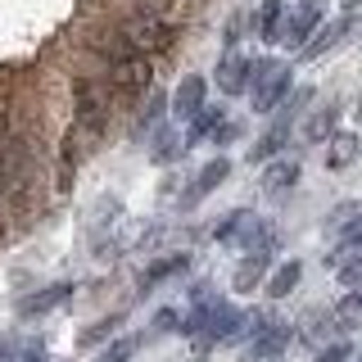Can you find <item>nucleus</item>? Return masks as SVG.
I'll use <instances>...</instances> for the list:
<instances>
[{"label":"nucleus","mask_w":362,"mask_h":362,"mask_svg":"<svg viewBox=\"0 0 362 362\" xmlns=\"http://www.w3.org/2000/svg\"><path fill=\"white\" fill-rule=\"evenodd\" d=\"M281 18H286V5L281 0H263V9H258V37L281 41Z\"/></svg>","instance_id":"nucleus-15"},{"label":"nucleus","mask_w":362,"mask_h":362,"mask_svg":"<svg viewBox=\"0 0 362 362\" xmlns=\"http://www.w3.org/2000/svg\"><path fill=\"white\" fill-rule=\"evenodd\" d=\"M299 276H303V267L294 263V258H290V263H281V267L267 276V294H272V299H286V294L299 286Z\"/></svg>","instance_id":"nucleus-14"},{"label":"nucleus","mask_w":362,"mask_h":362,"mask_svg":"<svg viewBox=\"0 0 362 362\" xmlns=\"http://www.w3.org/2000/svg\"><path fill=\"white\" fill-rule=\"evenodd\" d=\"M263 276H267V249H249V254H245V263L231 272V286L240 290V294H249V290H254Z\"/></svg>","instance_id":"nucleus-10"},{"label":"nucleus","mask_w":362,"mask_h":362,"mask_svg":"<svg viewBox=\"0 0 362 362\" xmlns=\"http://www.w3.org/2000/svg\"><path fill=\"white\" fill-rule=\"evenodd\" d=\"M317 362H349V344H331L317 354Z\"/></svg>","instance_id":"nucleus-27"},{"label":"nucleus","mask_w":362,"mask_h":362,"mask_svg":"<svg viewBox=\"0 0 362 362\" xmlns=\"http://www.w3.org/2000/svg\"><path fill=\"white\" fill-rule=\"evenodd\" d=\"M358 122H362V100H358Z\"/></svg>","instance_id":"nucleus-35"},{"label":"nucleus","mask_w":362,"mask_h":362,"mask_svg":"<svg viewBox=\"0 0 362 362\" xmlns=\"http://www.w3.org/2000/svg\"><path fill=\"white\" fill-rule=\"evenodd\" d=\"M313 100V90L303 86V90H294V100L290 105H281V113H276V122H272V127L258 136V145L254 150H249V158H254V163H263V158H272V154H281V145L290 141V127H294V113H299V105H308Z\"/></svg>","instance_id":"nucleus-3"},{"label":"nucleus","mask_w":362,"mask_h":362,"mask_svg":"<svg viewBox=\"0 0 362 362\" xmlns=\"http://www.w3.org/2000/svg\"><path fill=\"white\" fill-rule=\"evenodd\" d=\"M154 326H158V331H177V313H158Z\"/></svg>","instance_id":"nucleus-30"},{"label":"nucleus","mask_w":362,"mask_h":362,"mask_svg":"<svg viewBox=\"0 0 362 362\" xmlns=\"http://www.w3.org/2000/svg\"><path fill=\"white\" fill-rule=\"evenodd\" d=\"M136 349H141V335H122V339H113V344L100 349V358H95V362H127Z\"/></svg>","instance_id":"nucleus-21"},{"label":"nucleus","mask_w":362,"mask_h":362,"mask_svg":"<svg viewBox=\"0 0 362 362\" xmlns=\"http://www.w3.org/2000/svg\"><path fill=\"white\" fill-rule=\"evenodd\" d=\"M118 322H122V313H113V317H105V322H95V326H90V331H82V349L100 344V339H109L113 331H118Z\"/></svg>","instance_id":"nucleus-22"},{"label":"nucleus","mask_w":362,"mask_h":362,"mask_svg":"<svg viewBox=\"0 0 362 362\" xmlns=\"http://www.w3.org/2000/svg\"><path fill=\"white\" fill-rule=\"evenodd\" d=\"M249 82H254V64L245 54H226L218 64V90L222 95H240V90H249Z\"/></svg>","instance_id":"nucleus-7"},{"label":"nucleus","mask_w":362,"mask_h":362,"mask_svg":"<svg viewBox=\"0 0 362 362\" xmlns=\"http://www.w3.org/2000/svg\"><path fill=\"white\" fill-rule=\"evenodd\" d=\"M294 181H299V158H276V163H267V173H263V190L267 195H286Z\"/></svg>","instance_id":"nucleus-12"},{"label":"nucleus","mask_w":362,"mask_h":362,"mask_svg":"<svg viewBox=\"0 0 362 362\" xmlns=\"http://www.w3.org/2000/svg\"><path fill=\"white\" fill-rule=\"evenodd\" d=\"M235 136H240V127H235V122H222V127L213 132V141H218V145H226V141H235Z\"/></svg>","instance_id":"nucleus-29"},{"label":"nucleus","mask_w":362,"mask_h":362,"mask_svg":"<svg viewBox=\"0 0 362 362\" xmlns=\"http://www.w3.org/2000/svg\"><path fill=\"white\" fill-rule=\"evenodd\" d=\"M14 358V344H0V362H9Z\"/></svg>","instance_id":"nucleus-33"},{"label":"nucleus","mask_w":362,"mask_h":362,"mask_svg":"<svg viewBox=\"0 0 362 362\" xmlns=\"http://www.w3.org/2000/svg\"><path fill=\"white\" fill-rule=\"evenodd\" d=\"M204 109V77H181V86H177V95H173V113L181 122H190L195 118V113Z\"/></svg>","instance_id":"nucleus-8"},{"label":"nucleus","mask_w":362,"mask_h":362,"mask_svg":"<svg viewBox=\"0 0 362 362\" xmlns=\"http://www.w3.org/2000/svg\"><path fill=\"white\" fill-rule=\"evenodd\" d=\"M335 122H339V109H317L308 122H303V136L317 145V141H331L335 136Z\"/></svg>","instance_id":"nucleus-16"},{"label":"nucleus","mask_w":362,"mask_h":362,"mask_svg":"<svg viewBox=\"0 0 362 362\" xmlns=\"http://www.w3.org/2000/svg\"><path fill=\"white\" fill-rule=\"evenodd\" d=\"M358 213H362V204H339V209L331 213V231H339V226H344V222H354Z\"/></svg>","instance_id":"nucleus-25"},{"label":"nucleus","mask_w":362,"mask_h":362,"mask_svg":"<svg viewBox=\"0 0 362 362\" xmlns=\"http://www.w3.org/2000/svg\"><path fill=\"white\" fill-rule=\"evenodd\" d=\"M254 109L258 113H272V109H281V95L290 90V64H281V59H258L254 64Z\"/></svg>","instance_id":"nucleus-2"},{"label":"nucleus","mask_w":362,"mask_h":362,"mask_svg":"<svg viewBox=\"0 0 362 362\" xmlns=\"http://www.w3.org/2000/svg\"><path fill=\"white\" fill-rule=\"evenodd\" d=\"M339 5H344V9H358V5H362V0H339Z\"/></svg>","instance_id":"nucleus-34"},{"label":"nucleus","mask_w":362,"mask_h":362,"mask_svg":"<svg viewBox=\"0 0 362 362\" xmlns=\"http://www.w3.org/2000/svg\"><path fill=\"white\" fill-rule=\"evenodd\" d=\"M218 127H222V109H199L195 118H190V136H186V141L195 145V141H204V136H213Z\"/></svg>","instance_id":"nucleus-19"},{"label":"nucleus","mask_w":362,"mask_h":362,"mask_svg":"<svg viewBox=\"0 0 362 362\" xmlns=\"http://www.w3.org/2000/svg\"><path fill=\"white\" fill-rule=\"evenodd\" d=\"M158 109H163V95H150V109L141 113V127H154V122H158Z\"/></svg>","instance_id":"nucleus-28"},{"label":"nucleus","mask_w":362,"mask_h":362,"mask_svg":"<svg viewBox=\"0 0 362 362\" xmlns=\"http://www.w3.org/2000/svg\"><path fill=\"white\" fill-rule=\"evenodd\" d=\"M136 5H141V9H150V14H158V9H168L173 0H136Z\"/></svg>","instance_id":"nucleus-32"},{"label":"nucleus","mask_w":362,"mask_h":362,"mask_svg":"<svg viewBox=\"0 0 362 362\" xmlns=\"http://www.w3.org/2000/svg\"><path fill=\"white\" fill-rule=\"evenodd\" d=\"M317 28H322V0H303V5L290 14V23L281 28V41H286V45H299V50H303Z\"/></svg>","instance_id":"nucleus-5"},{"label":"nucleus","mask_w":362,"mask_h":362,"mask_svg":"<svg viewBox=\"0 0 362 362\" xmlns=\"http://www.w3.org/2000/svg\"><path fill=\"white\" fill-rule=\"evenodd\" d=\"M118 37H122V45H127V54H145V50H168V45H173V37H177V28L145 9L141 18L122 23Z\"/></svg>","instance_id":"nucleus-1"},{"label":"nucleus","mask_w":362,"mask_h":362,"mask_svg":"<svg viewBox=\"0 0 362 362\" xmlns=\"http://www.w3.org/2000/svg\"><path fill=\"white\" fill-rule=\"evenodd\" d=\"M68 294H73V286H68V281H59V286H45V290H37V294H28V299L18 303V313H23V317H41V313L59 308Z\"/></svg>","instance_id":"nucleus-11"},{"label":"nucleus","mask_w":362,"mask_h":362,"mask_svg":"<svg viewBox=\"0 0 362 362\" xmlns=\"http://www.w3.org/2000/svg\"><path fill=\"white\" fill-rule=\"evenodd\" d=\"M335 235H339V254H349L354 245H362V213H358L354 222H344V226H339Z\"/></svg>","instance_id":"nucleus-24"},{"label":"nucleus","mask_w":362,"mask_h":362,"mask_svg":"<svg viewBox=\"0 0 362 362\" xmlns=\"http://www.w3.org/2000/svg\"><path fill=\"white\" fill-rule=\"evenodd\" d=\"M150 59L145 54H122L118 64L109 68V86L118 90V95H136V90H145L150 86Z\"/></svg>","instance_id":"nucleus-4"},{"label":"nucleus","mask_w":362,"mask_h":362,"mask_svg":"<svg viewBox=\"0 0 362 362\" xmlns=\"http://www.w3.org/2000/svg\"><path fill=\"white\" fill-rule=\"evenodd\" d=\"M177 154H186V141H177L173 132H163V136L154 141V158H158V163H173Z\"/></svg>","instance_id":"nucleus-23"},{"label":"nucleus","mask_w":362,"mask_h":362,"mask_svg":"<svg viewBox=\"0 0 362 362\" xmlns=\"http://www.w3.org/2000/svg\"><path fill=\"white\" fill-rule=\"evenodd\" d=\"M286 344H290V322H272V317H263L258 331H254V339H249V358H254V362L276 358Z\"/></svg>","instance_id":"nucleus-6"},{"label":"nucleus","mask_w":362,"mask_h":362,"mask_svg":"<svg viewBox=\"0 0 362 362\" xmlns=\"http://www.w3.org/2000/svg\"><path fill=\"white\" fill-rule=\"evenodd\" d=\"M331 322H335V326H344V331H349V326H358V322H362V294H344V299L335 303Z\"/></svg>","instance_id":"nucleus-20"},{"label":"nucleus","mask_w":362,"mask_h":362,"mask_svg":"<svg viewBox=\"0 0 362 362\" xmlns=\"http://www.w3.org/2000/svg\"><path fill=\"white\" fill-rule=\"evenodd\" d=\"M226 177H231V158H222V154H218L213 163H204V168H199V177H195V186H190L186 204H199L204 195H209V190H218Z\"/></svg>","instance_id":"nucleus-9"},{"label":"nucleus","mask_w":362,"mask_h":362,"mask_svg":"<svg viewBox=\"0 0 362 362\" xmlns=\"http://www.w3.org/2000/svg\"><path fill=\"white\" fill-rule=\"evenodd\" d=\"M339 281H344V286H358V281H362V254L354 258V263L339 267Z\"/></svg>","instance_id":"nucleus-26"},{"label":"nucleus","mask_w":362,"mask_h":362,"mask_svg":"<svg viewBox=\"0 0 362 362\" xmlns=\"http://www.w3.org/2000/svg\"><path fill=\"white\" fill-rule=\"evenodd\" d=\"M186 263H190L186 254H173V258H158V263H150V267L141 272V286L150 290V286H158V281H163V276H173V272H181V267H186Z\"/></svg>","instance_id":"nucleus-17"},{"label":"nucleus","mask_w":362,"mask_h":362,"mask_svg":"<svg viewBox=\"0 0 362 362\" xmlns=\"http://www.w3.org/2000/svg\"><path fill=\"white\" fill-rule=\"evenodd\" d=\"M5 132H9V105L0 100V150H5Z\"/></svg>","instance_id":"nucleus-31"},{"label":"nucleus","mask_w":362,"mask_h":362,"mask_svg":"<svg viewBox=\"0 0 362 362\" xmlns=\"http://www.w3.org/2000/svg\"><path fill=\"white\" fill-rule=\"evenodd\" d=\"M344 32H349V18H335V23H326V28H317L313 32V41L308 45H303V59H317V54H326V50H331V45L339 41V37H344Z\"/></svg>","instance_id":"nucleus-13"},{"label":"nucleus","mask_w":362,"mask_h":362,"mask_svg":"<svg viewBox=\"0 0 362 362\" xmlns=\"http://www.w3.org/2000/svg\"><path fill=\"white\" fill-rule=\"evenodd\" d=\"M354 158H358V136L335 132V136H331V154H326V163H331V168H344V163H354Z\"/></svg>","instance_id":"nucleus-18"}]
</instances>
